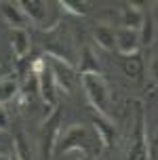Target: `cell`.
I'll return each mask as SVG.
<instances>
[{
	"instance_id": "4fadbf2b",
	"label": "cell",
	"mask_w": 158,
	"mask_h": 160,
	"mask_svg": "<svg viewBox=\"0 0 158 160\" xmlns=\"http://www.w3.org/2000/svg\"><path fill=\"white\" fill-rule=\"evenodd\" d=\"M143 15H145V8L135 7L133 2H126L125 8H122V28L139 32V28L143 23Z\"/></svg>"
},
{
	"instance_id": "5b68a950",
	"label": "cell",
	"mask_w": 158,
	"mask_h": 160,
	"mask_svg": "<svg viewBox=\"0 0 158 160\" xmlns=\"http://www.w3.org/2000/svg\"><path fill=\"white\" fill-rule=\"evenodd\" d=\"M34 72L38 76V93H40V99L42 103H47V108H57V82L53 78V72L48 68L47 59H36L34 61Z\"/></svg>"
},
{
	"instance_id": "9c48e42d",
	"label": "cell",
	"mask_w": 158,
	"mask_h": 160,
	"mask_svg": "<svg viewBox=\"0 0 158 160\" xmlns=\"http://www.w3.org/2000/svg\"><path fill=\"white\" fill-rule=\"evenodd\" d=\"M91 120H93V127H95V131H97V139H99V143H101L103 148H112L114 139H116V128H114V122H112L108 116L97 114V112H93Z\"/></svg>"
},
{
	"instance_id": "ffe728a7",
	"label": "cell",
	"mask_w": 158,
	"mask_h": 160,
	"mask_svg": "<svg viewBox=\"0 0 158 160\" xmlns=\"http://www.w3.org/2000/svg\"><path fill=\"white\" fill-rule=\"evenodd\" d=\"M61 4V8L65 11V13H70V15H87L89 11V4L87 2H82V0H63V2H59Z\"/></svg>"
},
{
	"instance_id": "d6986e66",
	"label": "cell",
	"mask_w": 158,
	"mask_h": 160,
	"mask_svg": "<svg viewBox=\"0 0 158 160\" xmlns=\"http://www.w3.org/2000/svg\"><path fill=\"white\" fill-rule=\"evenodd\" d=\"M15 156L19 160H34L32 156V148H30V141L25 139L23 133H17L15 137Z\"/></svg>"
},
{
	"instance_id": "603a6c76",
	"label": "cell",
	"mask_w": 158,
	"mask_h": 160,
	"mask_svg": "<svg viewBox=\"0 0 158 160\" xmlns=\"http://www.w3.org/2000/svg\"><path fill=\"white\" fill-rule=\"evenodd\" d=\"M8 128V114H7V110L0 105V131H7Z\"/></svg>"
},
{
	"instance_id": "d4e9b609",
	"label": "cell",
	"mask_w": 158,
	"mask_h": 160,
	"mask_svg": "<svg viewBox=\"0 0 158 160\" xmlns=\"http://www.w3.org/2000/svg\"><path fill=\"white\" fill-rule=\"evenodd\" d=\"M0 160H11V158H8L7 154H0Z\"/></svg>"
},
{
	"instance_id": "484cf974",
	"label": "cell",
	"mask_w": 158,
	"mask_h": 160,
	"mask_svg": "<svg viewBox=\"0 0 158 160\" xmlns=\"http://www.w3.org/2000/svg\"><path fill=\"white\" fill-rule=\"evenodd\" d=\"M11 160H19V158H17V156H15V154H13V158H11Z\"/></svg>"
},
{
	"instance_id": "277c9868",
	"label": "cell",
	"mask_w": 158,
	"mask_h": 160,
	"mask_svg": "<svg viewBox=\"0 0 158 160\" xmlns=\"http://www.w3.org/2000/svg\"><path fill=\"white\" fill-rule=\"evenodd\" d=\"M61 120H63V112L59 108L51 110L42 127H40V152H42V158L51 160L53 152L57 150V141L61 137Z\"/></svg>"
},
{
	"instance_id": "ba28073f",
	"label": "cell",
	"mask_w": 158,
	"mask_h": 160,
	"mask_svg": "<svg viewBox=\"0 0 158 160\" xmlns=\"http://www.w3.org/2000/svg\"><path fill=\"white\" fill-rule=\"evenodd\" d=\"M19 8L23 11V15L34 21L36 25L40 28H47V21H48V2L44 0H19L17 2Z\"/></svg>"
},
{
	"instance_id": "2e32d148",
	"label": "cell",
	"mask_w": 158,
	"mask_h": 160,
	"mask_svg": "<svg viewBox=\"0 0 158 160\" xmlns=\"http://www.w3.org/2000/svg\"><path fill=\"white\" fill-rule=\"evenodd\" d=\"M19 82L13 76H0V105L13 101L17 95H19Z\"/></svg>"
},
{
	"instance_id": "e0dca14e",
	"label": "cell",
	"mask_w": 158,
	"mask_h": 160,
	"mask_svg": "<svg viewBox=\"0 0 158 160\" xmlns=\"http://www.w3.org/2000/svg\"><path fill=\"white\" fill-rule=\"evenodd\" d=\"M154 34H156V28H154V17H152L150 11H145L143 15V23L139 28V42L141 47H150L154 42Z\"/></svg>"
},
{
	"instance_id": "44dd1931",
	"label": "cell",
	"mask_w": 158,
	"mask_h": 160,
	"mask_svg": "<svg viewBox=\"0 0 158 160\" xmlns=\"http://www.w3.org/2000/svg\"><path fill=\"white\" fill-rule=\"evenodd\" d=\"M150 160H158V128L150 139Z\"/></svg>"
},
{
	"instance_id": "9a60e30c",
	"label": "cell",
	"mask_w": 158,
	"mask_h": 160,
	"mask_svg": "<svg viewBox=\"0 0 158 160\" xmlns=\"http://www.w3.org/2000/svg\"><path fill=\"white\" fill-rule=\"evenodd\" d=\"M78 72L82 74H99V59L93 53L91 47H82L80 51V61H78Z\"/></svg>"
},
{
	"instance_id": "8992f818",
	"label": "cell",
	"mask_w": 158,
	"mask_h": 160,
	"mask_svg": "<svg viewBox=\"0 0 158 160\" xmlns=\"http://www.w3.org/2000/svg\"><path fill=\"white\" fill-rule=\"evenodd\" d=\"M89 145H91L89 131L82 127V124H74V127H70L61 137H59L57 150H59V152H82L87 156Z\"/></svg>"
},
{
	"instance_id": "30bf717a",
	"label": "cell",
	"mask_w": 158,
	"mask_h": 160,
	"mask_svg": "<svg viewBox=\"0 0 158 160\" xmlns=\"http://www.w3.org/2000/svg\"><path fill=\"white\" fill-rule=\"evenodd\" d=\"M116 48H118L120 55L125 57H131V55H137L139 48H141V42H139V32H133V30H118L116 32Z\"/></svg>"
},
{
	"instance_id": "5bb4252c",
	"label": "cell",
	"mask_w": 158,
	"mask_h": 160,
	"mask_svg": "<svg viewBox=\"0 0 158 160\" xmlns=\"http://www.w3.org/2000/svg\"><path fill=\"white\" fill-rule=\"evenodd\" d=\"M93 38L103 51H112V48L116 47V30H114L112 25H108V23L97 25L95 32H93Z\"/></svg>"
},
{
	"instance_id": "ac0fdd59",
	"label": "cell",
	"mask_w": 158,
	"mask_h": 160,
	"mask_svg": "<svg viewBox=\"0 0 158 160\" xmlns=\"http://www.w3.org/2000/svg\"><path fill=\"white\" fill-rule=\"evenodd\" d=\"M122 70H125L126 78L141 80V76H143V61H141V57H139V53H137V55H131V57H125Z\"/></svg>"
},
{
	"instance_id": "8fae6325",
	"label": "cell",
	"mask_w": 158,
	"mask_h": 160,
	"mask_svg": "<svg viewBox=\"0 0 158 160\" xmlns=\"http://www.w3.org/2000/svg\"><path fill=\"white\" fill-rule=\"evenodd\" d=\"M8 44H11L13 55H15L19 61L25 59V55L30 53V47H32V40H30L28 30H8Z\"/></svg>"
},
{
	"instance_id": "7c38bea8",
	"label": "cell",
	"mask_w": 158,
	"mask_h": 160,
	"mask_svg": "<svg viewBox=\"0 0 158 160\" xmlns=\"http://www.w3.org/2000/svg\"><path fill=\"white\" fill-rule=\"evenodd\" d=\"M2 17L4 21L11 25V30H25V23H28V17L23 15V11L19 8L17 2H2Z\"/></svg>"
},
{
	"instance_id": "3957f363",
	"label": "cell",
	"mask_w": 158,
	"mask_h": 160,
	"mask_svg": "<svg viewBox=\"0 0 158 160\" xmlns=\"http://www.w3.org/2000/svg\"><path fill=\"white\" fill-rule=\"evenodd\" d=\"M84 95L97 114L110 116V88L101 74H82L80 76Z\"/></svg>"
},
{
	"instance_id": "7a4b0ae2",
	"label": "cell",
	"mask_w": 158,
	"mask_h": 160,
	"mask_svg": "<svg viewBox=\"0 0 158 160\" xmlns=\"http://www.w3.org/2000/svg\"><path fill=\"white\" fill-rule=\"evenodd\" d=\"M135 124L133 141L129 145L126 160H150V141H148V122H145V108L141 101H135Z\"/></svg>"
},
{
	"instance_id": "7402d4cb",
	"label": "cell",
	"mask_w": 158,
	"mask_h": 160,
	"mask_svg": "<svg viewBox=\"0 0 158 160\" xmlns=\"http://www.w3.org/2000/svg\"><path fill=\"white\" fill-rule=\"evenodd\" d=\"M148 72H150V78L158 84V57H154V59H152V63H150V68H148Z\"/></svg>"
},
{
	"instance_id": "6da1fadb",
	"label": "cell",
	"mask_w": 158,
	"mask_h": 160,
	"mask_svg": "<svg viewBox=\"0 0 158 160\" xmlns=\"http://www.w3.org/2000/svg\"><path fill=\"white\" fill-rule=\"evenodd\" d=\"M44 48H47V57H55L61 59L68 65H76V51H74V40H72L68 28L61 23H55L47 30L44 36Z\"/></svg>"
},
{
	"instance_id": "cb8c5ba5",
	"label": "cell",
	"mask_w": 158,
	"mask_h": 160,
	"mask_svg": "<svg viewBox=\"0 0 158 160\" xmlns=\"http://www.w3.org/2000/svg\"><path fill=\"white\" fill-rule=\"evenodd\" d=\"M7 65V55H4V48H2V40H0V72L4 70Z\"/></svg>"
},
{
	"instance_id": "52a82bcc",
	"label": "cell",
	"mask_w": 158,
	"mask_h": 160,
	"mask_svg": "<svg viewBox=\"0 0 158 160\" xmlns=\"http://www.w3.org/2000/svg\"><path fill=\"white\" fill-rule=\"evenodd\" d=\"M44 59H47L51 72H53L57 88H61L65 93H72L74 82H76V70H74L72 65H68L65 61H61V59H55V57H44Z\"/></svg>"
}]
</instances>
